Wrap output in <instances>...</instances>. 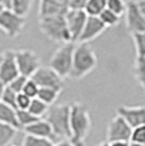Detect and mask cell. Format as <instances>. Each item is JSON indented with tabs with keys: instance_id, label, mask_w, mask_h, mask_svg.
Segmentation results:
<instances>
[{
	"instance_id": "4dcf8cb0",
	"label": "cell",
	"mask_w": 145,
	"mask_h": 146,
	"mask_svg": "<svg viewBox=\"0 0 145 146\" xmlns=\"http://www.w3.org/2000/svg\"><path fill=\"white\" fill-rule=\"evenodd\" d=\"M130 141L145 145V124L139 125V127H135V128L132 129Z\"/></svg>"
},
{
	"instance_id": "ee69618b",
	"label": "cell",
	"mask_w": 145,
	"mask_h": 146,
	"mask_svg": "<svg viewBox=\"0 0 145 146\" xmlns=\"http://www.w3.org/2000/svg\"><path fill=\"white\" fill-rule=\"evenodd\" d=\"M124 1H127V2H129V1H132V0H124Z\"/></svg>"
},
{
	"instance_id": "6da1fadb",
	"label": "cell",
	"mask_w": 145,
	"mask_h": 146,
	"mask_svg": "<svg viewBox=\"0 0 145 146\" xmlns=\"http://www.w3.org/2000/svg\"><path fill=\"white\" fill-rule=\"evenodd\" d=\"M70 131L69 140L74 146H85L92 127L91 115L87 106L83 103L70 104Z\"/></svg>"
},
{
	"instance_id": "d6a6232c",
	"label": "cell",
	"mask_w": 145,
	"mask_h": 146,
	"mask_svg": "<svg viewBox=\"0 0 145 146\" xmlns=\"http://www.w3.org/2000/svg\"><path fill=\"white\" fill-rule=\"evenodd\" d=\"M32 98L24 93H19L17 96V109H27L30 107Z\"/></svg>"
},
{
	"instance_id": "7402d4cb",
	"label": "cell",
	"mask_w": 145,
	"mask_h": 146,
	"mask_svg": "<svg viewBox=\"0 0 145 146\" xmlns=\"http://www.w3.org/2000/svg\"><path fill=\"white\" fill-rule=\"evenodd\" d=\"M49 109V106L46 103H44L43 100H41L39 98H32L30 104V107L27 108V110L30 111L32 115H34L37 118H44L45 115L47 113V111Z\"/></svg>"
},
{
	"instance_id": "9c48e42d",
	"label": "cell",
	"mask_w": 145,
	"mask_h": 146,
	"mask_svg": "<svg viewBox=\"0 0 145 146\" xmlns=\"http://www.w3.org/2000/svg\"><path fill=\"white\" fill-rule=\"evenodd\" d=\"M132 133V128L123 118L119 115H116L107 128V141H130Z\"/></svg>"
},
{
	"instance_id": "ab89813d",
	"label": "cell",
	"mask_w": 145,
	"mask_h": 146,
	"mask_svg": "<svg viewBox=\"0 0 145 146\" xmlns=\"http://www.w3.org/2000/svg\"><path fill=\"white\" fill-rule=\"evenodd\" d=\"M95 146H110V142L109 141H103V142H99Z\"/></svg>"
},
{
	"instance_id": "7a4b0ae2",
	"label": "cell",
	"mask_w": 145,
	"mask_h": 146,
	"mask_svg": "<svg viewBox=\"0 0 145 146\" xmlns=\"http://www.w3.org/2000/svg\"><path fill=\"white\" fill-rule=\"evenodd\" d=\"M97 57L94 49L88 43H79L75 45L73 52V61L69 79L81 80L95 70Z\"/></svg>"
},
{
	"instance_id": "d590c367",
	"label": "cell",
	"mask_w": 145,
	"mask_h": 146,
	"mask_svg": "<svg viewBox=\"0 0 145 146\" xmlns=\"http://www.w3.org/2000/svg\"><path fill=\"white\" fill-rule=\"evenodd\" d=\"M135 2L138 5V8L142 13V15L145 19V0H135Z\"/></svg>"
},
{
	"instance_id": "52a82bcc",
	"label": "cell",
	"mask_w": 145,
	"mask_h": 146,
	"mask_svg": "<svg viewBox=\"0 0 145 146\" xmlns=\"http://www.w3.org/2000/svg\"><path fill=\"white\" fill-rule=\"evenodd\" d=\"M15 62L19 73L26 78H31L34 72L41 67V58L35 51L30 49L14 50Z\"/></svg>"
},
{
	"instance_id": "44dd1931",
	"label": "cell",
	"mask_w": 145,
	"mask_h": 146,
	"mask_svg": "<svg viewBox=\"0 0 145 146\" xmlns=\"http://www.w3.org/2000/svg\"><path fill=\"white\" fill-rule=\"evenodd\" d=\"M107 8V0H88L84 7L87 15L98 17Z\"/></svg>"
},
{
	"instance_id": "f546056e",
	"label": "cell",
	"mask_w": 145,
	"mask_h": 146,
	"mask_svg": "<svg viewBox=\"0 0 145 146\" xmlns=\"http://www.w3.org/2000/svg\"><path fill=\"white\" fill-rule=\"evenodd\" d=\"M38 90H39V86L36 84L35 81L29 78L26 83H25L24 87H23V91L21 93H24L25 95H27L31 98H35L37 97V94H38Z\"/></svg>"
},
{
	"instance_id": "ffe728a7",
	"label": "cell",
	"mask_w": 145,
	"mask_h": 146,
	"mask_svg": "<svg viewBox=\"0 0 145 146\" xmlns=\"http://www.w3.org/2000/svg\"><path fill=\"white\" fill-rule=\"evenodd\" d=\"M34 1L35 0H12L10 9L19 15L26 18L27 14L30 13L31 9H32Z\"/></svg>"
},
{
	"instance_id": "60d3db41",
	"label": "cell",
	"mask_w": 145,
	"mask_h": 146,
	"mask_svg": "<svg viewBox=\"0 0 145 146\" xmlns=\"http://www.w3.org/2000/svg\"><path fill=\"white\" fill-rule=\"evenodd\" d=\"M129 146H145V145L144 144H140V143H135V142H131V141H130Z\"/></svg>"
},
{
	"instance_id": "1f68e13d",
	"label": "cell",
	"mask_w": 145,
	"mask_h": 146,
	"mask_svg": "<svg viewBox=\"0 0 145 146\" xmlns=\"http://www.w3.org/2000/svg\"><path fill=\"white\" fill-rule=\"evenodd\" d=\"M27 79H29V78H26V76L22 75V74H19L18 76H15V78L8 84V86L19 94V93H21V92L23 91V87H24Z\"/></svg>"
},
{
	"instance_id": "9a60e30c",
	"label": "cell",
	"mask_w": 145,
	"mask_h": 146,
	"mask_svg": "<svg viewBox=\"0 0 145 146\" xmlns=\"http://www.w3.org/2000/svg\"><path fill=\"white\" fill-rule=\"evenodd\" d=\"M24 132L26 134H31V135H35V136H39V137H44V139H48L51 140L53 142H57L58 139L55 135L54 130L51 128V125L45 119H38L35 122L31 123L30 125L25 127Z\"/></svg>"
},
{
	"instance_id": "e0dca14e",
	"label": "cell",
	"mask_w": 145,
	"mask_h": 146,
	"mask_svg": "<svg viewBox=\"0 0 145 146\" xmlns=\"http://www.w3.org/2000/svg\"><path fill=\"white\" fill-rule=\"evenodd\" d=\"M0 122L9 124L13 128L20 130V125L18 122L17 109L7 104L0 102Z\"/></svg>"
},
{
	"instance_id": "7bdbcfd3",
	"label": "cell",
	"mask_w": 145,
	"mask_h": 146,
	"mask_svg": "<svg viewBox=\"0 0 145 146\" xmlns=\"http://www.w3.org/2000/svg\"><path fill=\"white\" fill-rule=\"evenodd\" d=\"M3 9H5V8H3V6H2V5H1V3H0V12H1V11H2V10H3Z\"/></svg>"
},
{
	"instance_id": "5b68a950",
	"label": "cell",
	"mask_w": 145,
	"mask_h": 146,
	"mask_svg": "<svg viewBox=\"0 0 145 146\" xmlns=\"http://www.w3.org/2000/svg\"><path fill=\"white\" fill-rule=\"evenodd\" d=\"M75 48V43L61 44V46L54 52L49 60V67L60 75L62 79L69 78L72 68L73 52Z\"/></svg>"
},
{
	"instance_id": "5bb4252c",
	"label": "cell",
	"mask_w": 145,
	"mask_h": 146,
	"mask_svg": "<svg viewBox=\"0 0 145 146\" xmlns=\"http://www.w3.org/2000/svg\"><path fill=\"white\" fill-rule=\"evenodd\" d=\"M117 115L122 117L132 129L145 124V106H120L117 108Z\"/></svg>"
},
{
	"instance_id": "ac0fdd59",
	"label": "cell",
	"mask_w": 145,
	"mask_h": 146,
	"mask_svg": "<svg viewBox=\"0 0 145 146\" xmlns=\"http://www.w3.org/2000/svg\"><path fill=\"white\" fill-rule=\"evenodd\" d=\"M17 133L18 129L0 122V146H8L12 144Z\"/></svg>"
},
{
	"instance_id": "f1b7e54d",
	"label": "cell",
	"mask_w": 145,
	"mask_h": 146,
	"mask_svg": "<svg viewBox=\"0 0 145 146\" xmlns=\"http://www.w3.org/2000/svg\"><path fill=\"white\" fill-rule=\"evenodd\" d=\"M17 96H18V93L14 92L12 88H10L7 85L6 88H5V92H3L2 98H1V102L17 109Z\"/></svg>"
},
{
	"instance_id": "83f0119b",
	"label": "cell",
	"mask_w": 145,
	"mask_h": 146,
	"mask_svg": "<svg viewBox=\"0 0 145 146\" xmlns=\"http://www.w3.org/2000/svg\"><path fill=\"white\" fill-rule=\"evenodd\" d=\"M107 8L122 17L127 9V1L124 0H107Z\"/></svg>"
},
{
	"instance_id": "30bf717a",
	"label": "cell",
	"mask_w": 145,
	"mask_h": 146,
	"mask_svg": "<svg viewBox=\"0 0 145 146\" xmlns=\"http://www.w3.org/2000/svg\"><path fill=\"white\" fill-rule=\"evenodd\" d=\"M68 31L70 33V37L73 43H78L82 30L87 19V14L84 10L80 9H69L65 14Z\"/></svg>"
},
{
	"instance_id": "603a6c76",
	"label": "cell",
	"mask_w": 145,
	"mask_h": 146,
	"mask_svg": "<svg viewBox=\"0 0 145 146\" xmlns=\"http://www.w3.org/2000/svg\"><path fill=\"white\" fill-rule=\"evenodd\" d=\"M133 73L136 82L145 88V57H136L133 66Z\"/></svg>"
},
{
	"instance_id": "7c38bea8",
	"label": "cell",
	"mask_w": 145,
	"mask_h": 146,
	"mask_svg": "<svg viewBox=\"0 0 145 146\" xmlns=\"http://www.w3.org/2000/svg\"><path fill=\"white\" fill-rule=\"evenodd\" d=\"M124 15H126L127 29L131 34L145 31V19L139 10L135 0L127 2V9Z\"/></svg>"
},
{
	"instance_id": "f35d334b",
	"label": "cell",
	"mask_w": 145,
	"mask_h": 146,
	"mask_svg": "<svg viewBox=\"0 0 145 146\" xmlns=\"http://www.w3.org/2000/svg\"><path fill=\"white\" fill-rule=\"evenodd\" d=\"M6 84L0 80V102H1V98H2V95H3V92H5V88H6Z\"/></svg>"
},
{
	"instance_id": "8fae6325",
	"label": "cell",
	"mask_w": 145,
	"mask_h": 146,
	"mask_svg": "<svg viewBox=\"0 0 145 146\" xmlns=\"http://www.w3.org/2000/svg\"><path fill=\"white\" fill-rule=\"evenodd\" d=\"M19 74L14 50H5L0 52V80L8 85Z\"/></svg>"
},
{
	"instance_id": "4316f807",
	"label": "cell",
	"mask_w": 145,
	"mask_h": 146,
	"mask_svg": "<svg viewBox=\"0 0 145 146\" xmlns=\"http://www.w3.org/2000/svg\"><path fill=\"white\" fill-rule=\"evenodd\" d=\"M131 35L135 47L136 57H145V31L132 33Z\"/></svg>"
},
{
	"instance_id": "2e32d148",
	"label": "cell",
	"mask_w": 145,
	"mask_h": 146,
	"mask_svg": "<svg viewBox=\"0 0 145 146\" xmlns=\"http://www.w3.org/2000/svg\"><path fill=\"white\" fill-rule=\"evenodd\" d=\"M69 7L57 0H39L38 6V18L66 14Z\"/></svg>"
},
{
	"instance_id": "ba28073f",
	"label": "cell",
	"mask_w": 145,
	"mask_h": 146,
	"mask_svg": "<svg viewBox=\"0 0 145 146\" xmlns=\"http://www.w3.org/2000/svg\"><path fill=\"white\" fill-rule=\"evenodd\" d=\"M31 79L36 82L39 87H53L56 90H63V79L50 67H41L34 72Z\"/></svg>"
},
{
	"instance_id": "d6986e66",
	"label": "cell",
	"mask_w": 145,
	"mask_h": 146,
	"mask_svg": "<svg viewBox=\"0 0 145 146\" xmlns=\"http://www.w3.org/2000/svg\"><path fill=\"white\" fill-rule=\"evenodd\" d=\"M60 93L61 91L53 88V87H39L37 98H39L41 100L46 103L48 106H51L57 102Z\"/></svg>"
},
{
	"instance_id": "cb8c5ba5",
	"label": "cell",
	"mask_w": 145,
	"mask_h": 146,
	"mask_svg": "<svg viewBox=\"0 0 145 146\" xmlns=\"http://www.w3.org/2000/svg\"><path fill=\"white\" fill-rule=\"evenodd\" d=\"M53 144L54 142L51 140L25 133L21 146H53Z\"/></svg>"
},
{
	"instance_id": "3957f363",
	"label": "cell",
	"mask_w": 145,
	"mask_h": 146,
	"mask_svg": "<svg viewBox=\"0 0 145 146\" xmlns=\"http://www.w3.org/2000/svg\"><path fill=\"white\" fill-rule=\"evenodd\" d=\"M38 29L47 39L57 44L72 42L65 14L38 18Z\"/></svg>"
},
{
	"instance_id": "836d02e7",
	"label": "cell",
	"mask_w": 145,
	"mask_h": 146,
	"mask_svg": "<svg viewBox=\"0 0 145 146\" xmlns=\"http://www.w3.org/2000/svg\"><path fill=\"white\" fill-rule=\"evenodd\" d=\"M88 0H69V9L84 10V7Z\"/></svg>"
},
{
	"instance_id": "484cf974",
	"label": "cell",
	"mask_w": 145,
	"mask_h": 146,
	"mask_svg": "<svg viewBox=\"0 0 145 146\" xmlns=\"http://www.w3.org/2000/svg\"><path fill=\"white\" fill-rule=\"evenodd\" d=\"M17 116H18V122L20 129H24L25 127L30 125L31 123L41 119V118H37L34 115H32L27 109H17Z\"/></svg>"
},
{
	"instance_id": "8992f818",
	"label": "cell",
	"mask_w": 145,
	"mask_h": 146,
	"mask_svg": "<svg viewBox=\"0 0 145 146\" xmlns=\"http://www.w3.org/2000/svg\"><path fill=\"white\" fill-rule=\"evenodd\" d=\"M25 18L19 15L11 9H3L0 12V30L8 37H18L25 26Z\"/></svg>"
},
{
	"instance_id": "d4e9b609",
	"label": "cell",
	"mask_w": 145,
	"mask_h": 146,
	"mask_svg": "<svg viewBox=\"0 0 145 146\" xmlns=\"http://www.w3.org/2000/svg\"><path fill=\"white\" fill-rule=\"evenodd\" d=\"M98 18L102 20V22L106 25V27H110V26H116L119 24L121 17L114 11H111L110 9L106 8L103 12L98 15Z\"/></svg>"
},
{
	"instance_id": "277c9868",
	"label": "cell",
	"mask_w": 145,
	"mask_h": 146,
	"mask_svg": "<svg viewBox=\"0 0 145 146\" xmlns=\"http://www.w3.org/2000/svg\"><path fill=\"white\" fill-rule=\"evenodd\" d=\"M70 104H54L49 106L44 119L54 130L58 140L70 139Z\"/></svg>"
},
{
	"instance_id": "b9f144b4",
	"label": "cell",
	"mask_w": 145,
	"mask_h": 146,
	"mask_svg": "<svg viewBox=\"0 0 145 146\" xmlns=\"http://www.w3.org/2000/svg\"><path fill=\"white\" fill-rule=\"evenodd\" d=\"M57 1H59V2H61V3L67 5V6L69 7V0H57Z\"/></svg>"
},
{
	"instance_id": "74e56055",
	"label": "cell",
	"mask_w": 145,
	"mask_h": 146,
	"mask_svg": "<svg viewBox=\"0 0 145 146\" xmlns=\"http://www.w3.org/2000/svg\"><path fill=\"white\" fill-rule=\"evenodd\" d=\"M11 1L12 0H0V3L3 6L5 9H10L11 8Z\"/></svg>"
},
{
	"instance_id": "e575fe53",
	"label": "cell",
	"mask_w": 145,
	"mask_h": 146,
	"mask_svg": "<svg viewBox=\"0 0 145 146\" xmlns=\"http://www.w3.org/2000/svg\"><path fill=\"white\" fill-rule=\"evenodd\" d=\"M53 146H74L72 144V142L69 140V139H62L60 141H57L55 142Z\"/></svg>"
},
{
	"instance_id": "4fadbf2b",
	"label": "cell",
	"mask_w": 145,
	"mask_h": 146,
	"mask_svg": "<svg viewBox=\"0 0 145 146\" xmlns=\"http://www.w3.org/2000/svg\"><path fill=\"white\" fill-rule=\"evenodd\" d=\"M106 29V25L98 17L87 15L84 27L78 39V43H90L91 40H94L95 38L100 36Z\"/></svg>"
},
{
	"instance_id": "8d00e7d4",
	"label": "cell",
	"mask_w": 145,
	"mask_h": 146,
	"mask_svg": "<svg viewBox=\"0 0 145 146\" xmlns=\"http://www.w3.org/2000/svg\"><path fill=\"white\" fill-rule=\"evenodd\" d=\"M130 141H114L110 142V146H129Z\"/></svg>"
}]
</instances>
